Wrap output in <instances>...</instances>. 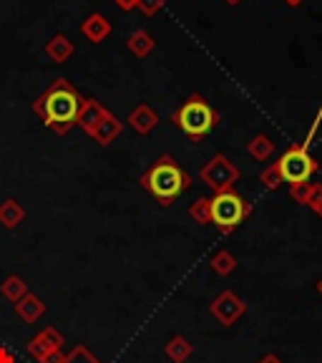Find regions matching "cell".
Instances as JSON below:
<instances>
[{"label":"cell","mask_w":322,"mask_h":363,"mask_svg":"<svg viewBox=\"0 0 322 363\" xmlns=\"http://www.w3.org/2000/svg\"><path fill=\"white\" fill-rule=\"evenodd\" d=\"M260 179L265 182V187H270V189L280 187V182H282V177H280V172H277V164L267 167V169L262 172V177H260Z\"/></svg>","instance_id":"obj_21"},{"label":"cell","mask_w":322,"mask_h":363,"mask_svg":"<svg viewBox=\"0 0 322 363\" xmlns=\"http://www.w3.org/2000/svg\"><path fill=\"white\" fill-rule=\"evenodd\" d=\"M284 3H289V6H300L302 0H284Z\"/></svg>","instance_id":"obj_28"},{"label":"cell","mask_w":322,"mask_h":363,"mask_svg":"<svg viewBox=\"0 0 322 363\" xmlns=\"http://www.w3.org/2000/svg\"><path fill=\"white\" fill-rule=\"evenodd\" d=\"M121 134V121L113 116V113H108L106 119L101 121V126H98L96 131H93V142L101 144V147H108L111 142H116V136Z\"/></svg>","instance_id":"obj_13"},{"label":"cell","mask_w":322,"mask_h":363,"mask_svg":"<svg viewBox=\"0 0 322 363\" xmlns=\"http://www.w3.org/2000/svg\"><path fill=\"white\" fill-rule=\"evenodd\" d=\"M310 207L317 212V215L322 217V184H317V187H315V194H312V202H310Z\"/></svg>","instance_id":"obj_23"},{"label":"cell","mask_w":322,"mask_h":363,"mask_svg":"<svg viewBox=\"0 0 322 363\" xmlns=\"http://www.w3.org/2000/svg\"><path fill=\"white\" fill-rule=\"evenodd\" d=\"M189 215H192L199 225H209V199H197V202L192 204Z\"/></svg>","instance_id":"obj_19"},{"label":"cell","mask_w":322,"mask_h":363,"mask_svg":"<svg viewBox=\"0 0 322 363\" xmlns=\"http://www.w3.org/2000/svg\"><path fill=\"white\" fill-rule=\"evenodd\" d=\"M126 48H129L136 58H146L149 53L156 48V40H154V35L149 33V30L139 28V30H134L129 38H126Z\"/></svg>","instance_id":"obj_11"},{"label":"cell","mask_w":322,"mask_h":363,"mask_svg":"<svg viewBox=\"0 0 322 363\" xmlns=\"http://www.w3.org/2000/svg\"><path fill=\"white\" fill-rule=\"evenodd\" d=\"M84 99L79 91L71 86L68 79H56L45 94H40L38 101L33 104V111L43 119L45 126H51L56 134H68L71 126H76V116L81 111Z\"/></svg>","instance_id":"obj_1"},{"label":"cell","mask_w":322,"mask_h":363,"mask_svg":"<svg viewBox=\"0 0 322 363\" xmlns=\"http://www.w3.org/2000/svg\"><path fill=\"white\" fill-rule=\"evenodd\" d=\"M244 311H247V306H244V303L239 301L234 293H229V290H226V293H222L219 298L212 303V313H214V318L219 320L222 325L237 323Z\"/></svg>","instance_id":"obj_7"},{"label":"cell","mask_w":322,"mask_h":363,"mask_svg":"<svg viewBox=\"0 0 322 363\" xmlns=\"http://www.w3.org/2000/svg\"><path fill=\"white\" fill-rule=\"evenodd\" d=\"M272 152H275V144H272L265 134L255 136V139L249 142V154H252L257 162H267V159L272 157Z\"/></svg>","instance_id":"obj_15"},{"label":"cell","mask_w":322,"mask_h":363,"mask_svg":"<svg viewBox=\"0 0 322 363\" xmlns=\"http://www.w3.org/2000/svg\"><path fill=\"white\" fill-rule=\"evenodd\" d=\"M113 6L121 8V11H134L139 6V0H113Z\"/></svg>","instance_id":"obj_25"},{"label":"cell","mask_w":322,"mask_h":363,"mask_svg":"<svg viewBox=\"0 0 322 363\" xmlns=\"http://www.w3.org/2000/svg\"><path fill=\"white\" fill-rule=\"evenodd\" d=\"M23 217H25V210H23L16 199H8V202L0 204V225L16 227L18 222L23 220Z\"/></svg>","instance_id":"obj_14"},{"label":"cell","mask_w":322,"mask_h":363,"mask_svg":"<svg viewBox=\"0 0 322 363\" xmlns=\"http://www.w3.org/2000/svg\"><path fill=\"white\" fill-rule=\"evenodd\" d=\"M234 265H237V262H234L232 252H217V255L212 257V267H214L219 275H229V272L234 270Z\"/></svg>","instance_id":"obj_17"},{"label":"cell","mask_w":322,"mask_h":363,"mask_svg":"<svg viewBox=\"0 0 322 363\" xmlns=\"http://www.w3.org/2000/svg\"><path fill=\"white\" fill-rule=\"evenodd\" d=\"M171 121H174V124L179 126L187 136L199 139V136L209 134V131L214 129L217 121H219V116H217V111L209 106V104L204 101L202 96H189L187 101L181 104V106L174 111Z\"/></svg>","instance_id":"obj_3"},{"label":"cell","mask_w":322,"mask_h":363,"mask_svg":"<svg viewBox=\"0 0 322 363\" xmlns=\"http://www.w3.org/2000/svg\"><path fill=\"white\" fill-rule=\"evenodd\" d=\"M226 3H232V6H234V3H239V0H226Z\"/></svg>","instance_id":"obj_29"},{"label":"cell","mask_w":322,"mask_h":363,"mask_svg":"<svg viewBox=\"0 0 322 363\" xmlns=\"http://www.w3.org/2000/svg\"><path fill=\"white\" fill-rule=\"evenodd\" d=\"M106 116H108V111L96 101V99H84L79 116H76V126H81L86 134H93V131L101 126V121L106 119Z\"/></svg>","instance_id":"obj_8"},{"label":"cell","mask_w":322,"mask_h":363,"mask_svg":"<svg viewBox=\"0 0 322 363\" xmlns=\"http://www.w3.org/2000/svg\"><path fill=\"white\" fill-rule=\"evenodd\" d=\"M249 212H252V204L244 202L232 189L229 192H217L209 199V225H217L222 233L234 230Z\"/></svg>","instance_id":"obj_4"},{"label":"cell","mask_w":322,"mask_h":363,"mask_svg":"<svg viewBox=\"0 0 322 363\" xmlns=\"http://www.w3.org/2000/svg\"><path fill=\"white\" fill-rule=\"evenodd\" d=\"M189 184H192L189 174L176 164L169 154H164V157L159 159L156 164L142 177V187L149 189L161 204H171L181 192H187Z\"/></svg>","instance_id":"obj_2"},{"label":"cell","mask_w":322,"mask_h":363,"mask_svg":"<svg viewBox=\"0 0 322 363\" xmlns=\"http://www.w3.org/2000/svg\"><path fill=\"white\" fill-rule=\"evenodd\" d=\"M260 363H280V358H277V356H265Z\"/></svg>","instance_id":"obj_27"},{"label":"cell","mask_w":322,"mask_h":363,"mask_svg":"<svg viewBox=\"0 0 322 363\" xmlns=\"http://www.w3.org/2000/svg\"><path fill=\"white\" fill-rule=\"evenodd\" d=\"M192 353V348H189V343L184 338H174L171 340V346H169V356L174 358V361H184V358Z\"/></svg>","instance_id":"obj_20"},{"label":"cell","mask_w":322,"mask_h":363,"mask_svg":"<svg viewBox=\"0 0 322 363\" xmlns=\"http://www.w3.org/2000/svg\"><path fill=\"white\" fill-rule=\"evenodd\" d=\"M277 172L282 177V182H289V184H302V182H310V177L317 172L315 159L307 154L305 147H292L280 157L277 162Z\"/></svg>","instance_id":"obj_5"},{"label":"cell","mask_w":322,"mask_h":363,"mask_svg":"<svg viewBox=\"0 0 322 363\" xmlns=\"http://www.w3.org/2000/svg\"><path fill=\"white\" fill-rule=\"evenodd\" d=\"M16 288H23V280L18 278H11L6 285V295H11V298H16Z\"/></svg>","instance_id":"obj_26"},{"label":"cell","mask_w":322,"mask_h":363,"mask_svg":"<svg viewBox=\"0 0 322 363\" xmlns=\"http://www.w3.org/2000/svg\"><path fill=\"white\" fill-rule=\"evenodd\" d=\"M111 30H113L111 21H108L106 16H101V13H91V16L81 23V35H84L86 40H91V43H103V40L111 35Z\"/></svg>","instance_id":"obj_9"},{"label":"cell","mask_w":322,"mask_h":363,"mask_svg":"<svg viewBox=\"0 0 322 363\" xmlns=\"http://www.w3.org/2000/svg\"><path fill=\"white\" fill-rule=\"evenodd\" d=\"M315 187H317V184H312V182H302V184H294L289 194H292V197L297 199L300 204H307V207H310L312 194H315Z\"/></svg>","instance_id":"obj_18"},{"label":"cell","mask_w":322,"mask_h":363,"mask_svg":"<svg viewBox=\"0 0 322 363\" xmlns=\"http://www.w3.org/2000/svg\"><path fill=\"white\" fill-rule=\"evenodd\" d=\"M156 121H159V116L151 111V106H146V104L136 106L129 116V124L134 126V131H139V134H149V131L156 126Z\"/></svg>","instance_id":"obj_12"},{"label":"cell","mask_w":322,"mask_h":363,"mask_svg":"<svg viewBox=\"0 0 322 363\" xmlns=\"http://www.w3.org/2000/svg\"><path fill=\"white\" fill-rule=\"evenodd\" d=\"M40 313H43V303L35 301L33 295H28V298H25L23 303H18V315H23L25 320H28V323H33Z\"/></svg>","instance_id":"obj_16"},{"label":"cell","mask_w":322,"mask_h":363,"mask_svg":"<svg viewBox=\"0 0 322 363\" xmlns=\"http://www.w3.org/2000/svg\"><path fill=\"white\" fill-rule=\"evenodd\" d=\"M202 179L207 182L214 192H229L234 182L239 179V169L224 157V154H217L209 164L202 169Z\"/></svg>","instance_id":"obj_6"},{"label":"cell","mask_w":322,"mask_h":363,"mask_svg":"<svg viewBox=\"0 0 322 363\" xmlns=\"http://www.w3.org/2000/svg\"><path fill=\"white\" fill-rule=\"evenodd\" d=\"M74 53H76L74 40L68 38V35H63V33L53 35V38L45 43V56L51 58L53 63H66L68 58L74 56Z\"/></svg>","instance_id":"obj_10"},{"label":"cell","mask_w":322,"mask_h":363,"mask_svg":"<svg viewBox=\"0 0 322 363\" xmlns=\"http://www.w3.org/2000/svg\"><path fill=\"white\" fill-rule=\"evenodd\" d=\"M66 363H98V361H96V358H91V356H88V353H86V351H84V348H81V351H76V353H74V356L68 358V361H66Z\"/></svg>","instance_id":"obj_24"},{"label":"cell","mask_w":322,"mask_h":363,"mask_svg":"<svg viewBox=\"0 0 322 363\" xmlns=\"http://www.w3.org/2000/svg\"><path fill=\"white\" fill-rule=\"evenodd\" d=\"M166 0H139V11L144 13V16H154V13H159L161 8H164Z\"/></svg>","instance_id":"obj_22"},{"label":"cell","mask_w":322,"mask_h":363,"mask_svg":"<svg viewBox=\"0 0 322 363\" xmlns=\"http://www.w3.org/2000/svg\"><path fill=\"white\" fill-rule=\"evenodd\" d=\"M320 293H322V280H320Z\"/></svg>","instance_id":"obj_30"}]
</instances>
